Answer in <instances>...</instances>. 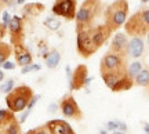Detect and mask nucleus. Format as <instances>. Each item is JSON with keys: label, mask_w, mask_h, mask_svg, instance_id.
Masks as SVG:
<instances>
[{"label": "nucleus", "mask_w": 149, "mask_h": 134, "mask_svg": "<svg viewBox=\"0 0 149 134\" xmlns=\"http://www.w3.org/2000/svg\"><path fill=\"white\" fill-rule=\"evenodd\" d=\"M123 76H126V75H120V73H104V75H101V77H102V80H104V83L107 84L108 89L112 90L113 86L122 79Z\"/></svg>", "instance_id": "6ab92c4d"}, {"label": "nucleus", "mask_w": 149, "mask_h": 134, "mask_svg": "<svg viewBox=\"0 0 149 134\" xmlns=\"http://www.w3.org/2000/svg\"><path fill=\"white\" fill-rule=\"evenodd\" d=\"M39 69H40V65L31 64V65H26V66H22L21 73H28V72H32V70H39Z\"/></svg>", "instance_id": "cd10ccee"}, {"label": "nucleus", "mask_w": 149, "mask_h": 134, "mask_svg": "<svg viewBox=\"0 0 149 134\" xmlns=\"http://www.w3.org/2000/svg\"><path fill=\"white\" fill-rule=\"evenodd\" d=\"M14 54H15V61L19 66H26L32 64V54L25 47V44H18L14 46Z\"/></svg>", "instance_id": "ddd939ff"}, {"label": "nucleus", "mask_w": 149, "mask_h": 134, "mask_svg": "<svg viewBox=\"0 0 149 134\" xmlns=\"http://www.w3.org/2000/svg\"><path fill=\"white\" fill-rule=\"evenodd\" d=\"M135 84L142 87H148L149 86V68H144V69L139 72L137 77H135Z\"/></svg>", "instance_id": "412c9836"}, {"label": "nucleus", "mask_w": 149, "mask_h": 134, "mask_svg": "<svg viewBox=\"0 0 149 134\" xmlns=\"http://www.w3.org/2000/svg\"><path fill=\"white\" fill-rule=\"evenodd\" d=\"M141 1H142V3H146V1H149V0H141Z\"/></svg>", "instance_id": "58836bf2"}, {"label": "nucleus", "mask_w": 149, "mask_h": 134, "mask_svg": "<svg viewBox=\"0 0 149 134\" xmlns=\"http://www.w3.org/2000/svg\"><path fill=\"white\" fill-rule=\"evenodd\" d=\"M51 11L54 15L72 21L76 18L77 14V0H55L51 7Z\"/></svg>", "instance_id": "0eeeda50"}, {"label": "nucleus", "mask_w": 149, "mask_h": 134, "mask_svg": "<svg viewBox=\"0 0 149 134\" xmlns=\"http://www.w3.org/2000/svg\"><path fill=\"white\" fill-rule=\"evenodd\" d=\"M0 80H1V82L4 80V72H3V70L0 72Z\"/></svg>", "instance_id": "f704fd0d"}, {"label": "nucleus", "mask_w": 149, "mask_h": 134, "mask_svg": "<svg viewBox=\"0 0 149 134\" xmlns=\"http://www.w3.org/2000/svg\"><path fill=\"white\" fill-rule=\"evenodd\" d=\"M44 27L51 29V31H58L59 27H61V21L55 17H47L44 20Z\"/></svg>", "instance_id": "b1692460"}, {"label": "nucleus", "mask_w": 149, "mask_h": 134, "mask_svg": "<svg viewBox=\"0 0 149 134\" xmlns=\"http://www.w3.org/2000/svg\"><path fill=\"white\" fill-rule=\"evenodd\" d=\"M39 98H40V96H37V94H35V96H33V98L31 100V102H29V105H28L26 109H32V108L35 107V104L37 102V100H39Z\"/></svg>", "instance_id": "7c9ffc66"}, {"label": "nucleus", "mask_w": 149, "mask_h": 134, "mask_svg": "<svg viewBox=\"0 0 149 134\" xmlns=\"http://www.w3.org/2000/svg\"><path fill=\"white\" fill-rule=\"evenodd\" d=\"M76 47H77V53L80 54V57L83 58H88L93 54H95L98 50L93 43L90 33V28L88 29H83L77 32V39H76Z\"/></svg>", "instance_id": "6e6552de"}, {"label": "nucleus", "mask_w": 149, "mask_h": 134, "mask_svg": "<svg viewBox=\"0 0 149 134\" xmlns=\"http://www.w3.org/2000/svg\"><path fill=\"white\" fill-rule=\"evenodd\" d=\"M144 69L142 68V64L139 62V61H134L133 64H130L128 65V72H127V75L131 77V79H134L135 80V77H137V75H138L141 70Z\"/></svg>", "instance_id": "5701e85b"}, {"label": "nucleus", "mask_w": 149, "mask_h": 134, "mask_svg": "<svg viewBox=\"0 0 149 134\" xmlns=\"http://www.w3.org/2000/svg\"><path fill=\"white\" fill-rule=\"evenodd\" d=\"M31 112H32V109H25V112L21 115V118H19V122L21 123H25V120H26V118L31 115Z\"/></svg>", "instance_id": "c756f323"}, {"label": "nucleus", "mask_w": 149, "mask_h": 134, "mask_svg": "<svg viewBox=\"0 0 149 134\" xmlns=\"http://www.w3.org/2000/svg\"><path fill=\"white\" fill-rule=\"evenodd\" d=\"M33 96H35L33 90L29 86H26V84L15 86L14 90L10 91V93L6 96L7 108L15 113L24 112L28 108V105H29L31 100L33 98Z\"/></svg>", "instance_id": "7ed1b4c3"}, {"label": "nucleus", "mask_w": 149, "mask_h": 134, "mask_svg": "<svg viewBox=\"0 0 149 134\" xmlns=\"http://www.w3.org/2000/svg\"><path fill=\"white\" fill-rule=\"evenodd\" d=\"M59 111L66 119H73V120H81L83 119V111L80 109L79 104L76 102L74 97L72 94H65L61 100H59Z\"/></svg>", "instance_id": "423d86ee"}, {"label": "nucleus", "mask_w": 149, "mask_h": 134, "mask_svg": "<svg viewBox=\"0 0 149 134\" xmlns=\"http://www.w3.org/2000/svg\"><path fill=\"white\" fill-rule=\"evenodd\" d=\"M107 130H111V131H115V130L126 131V130H127V126L123 123V122H119V120H111V122L107 123Z\"/></svg>", "instance_id": "393cba45"}, {"label": "nucleus", "mask_w": 149, "mask_h": 134, "mask_svg": "<svg viewBox=\"0 0 149 134\" xmlns=\"http://www.w3.org/2000/svg\"><path fill=\"white\" fill-rule=\"evenodd\" d=\"M14 119H15V112H13L11 109H0V129L7 126Z\"/></svg>", "instance_id": "aec40b11"}, {"label": "nucleus", "mask_w": 149, "mask_h": 134, "mask_svg": "<svg viewBox=\"0 0 149 134\" xmlns=\"http://www.w3.org/2000/svg\"><path fill=\"white\" fill-rule=\"evenodd\" d=\"M144 131L146 134H149V123H144Z\"/></svg>", "instance_id": "473e14b6"}, {"label": "nucleus", "mask_w": 149, "mask_h": 134, "mask_svg": "<svg viewBox=\"0 0 149 134\" xmlns=\"http://www.w3.org/2000/svg\"><path fill=\"white\" fill-rule=\"evenodd\" d=\"M128 10L130 8H128L127 0H115L105 10V14H104L105 22L104 24H107L112 32H116L122 27H124V24L127 21Z\"/></svg>", "instance_id": "f03ea898"}, {"label": "nucleus", "mask_w": 149, "mask_h": 134, "mask_svg": "<svg viewBox=\"0 0 149 134\" xmlns=\"http://www.w3.org/2000/svg\"><path fill=\"white\" fill-rule=\"evenodd\" d=\"M1 68L7 70H13V69H15V65L13 64V62H10V61H6L4 64L1 65Z\"/></svg>", "instance_id": "c85d7f7f"}, {"label": "nucleus", "mask_w": 149, "mask_h": 134, "mask_svg": "<svg viewBox=\"0 0 149 134\" xmlns=\"http://www.w3.org/2000/svg\"><path fill=\"white\" fill-rule=\"evenodd\" d=\"M145 51V43L142 38H133L128 44V57L131 58H139Z\"/></svg>", "instance_id": "4468645a"}, {"label": "nucleus", "mask_w": 149, "mask_h": 134, "mask_svg": "<svg viewBox=\"0 0 149 134\" xmlns=\"http://www.w3.org/2000/svg\"><path fill=\"white\" fill-rule=\"evenodd\" d=\"M11 53H13V47L10 44L1 42L0 43V64L3 65L6 61H8V57L11 55Z\"/></svg>", "instance_id": "4be33fe9"}, {"label": "nucleus", "mask_w": 149, "mask_h": 134, "mask_svg": "<svg viewBox=\"0 0 149 134\" xmlns=\"http://www.w3.org/2000/svg\"><path fill=\"white\" fill-rule=\"evenodd\" d=\"M135 84V82H134V79H131L128 75L123 76L120 80L117 82L116 84L113 86V89H112V91L113 93H120V91H127L130 90V89H133V86Z\"/></svg>", "instance_id": "dca6fc26"}, {"label": "nucleus", "mask_w": 149, "mask_h": 134, "mask_svg": "<svg viewBox=\"0 0 149 134\" xmlns=\"http://www.w3.org/2000/svg\"><path fill=\"white\" fill-rule=\"evenodd\" d=\"M124 31L131 38H144L149 32V8L134 13L124 24Z\"/></svg>", "instance_id": "20e7f679"}, {"label": "nucleus", "mask_w": 149, "mask_h": 134, "mask_svg": "<svg viewBox=\"0 0 149 134\" xmlns=\"http://www.w3.org/2000/svg\"><path fill=\"white\" fill-rule=\"evenodd\" d=\"M44 8H46V7H44V4H42V3H29V4H25L22 7V15H24V18L37 17L44 11Z\"/></svg>", "instance_id": "2eb2a0df"}, {"label": "nucleus", "mask_w": 149, "mask_h": 134, "mask_svg": "<svg viewBox=\"0 0 149 134\" xmlns=\"http://www.w3.org/2000/svg\"><path fill=\"white\" fill-rule=\"evenodd\" d=\"M128 44H130V40H128V38H127V33L117 32V33H115V36L112 39L111 46H109V51L127 58L128 57Z\"/></svg>", "instance_id": "9b49d317"}, {"label": "nucleus", "mask_w": 149, "mask_h": 134, "mask_svg": "<svg viewBox=\"0 0 149 134\" xmlns=\"http://www.w3.org/2000/svg\"><path fill=\"white\" fill-rule=\"evenodd\" d=\"M11 20H13V17H11L7 11H3V14H1V38H4L6 29L10 27Z\"/></svg>", "instance_id": "a878e982"}, {"label": "nucleus", "mask_w": 149, "mask_h": 134, "mask_svg": "<svg viewBox=\"0 0 149 134\" xmlns=\"http://www.w3.org/2000/svg\"><path fill=\"white\" fill-rule=\"evenodd\" d=\"M102 11L101 0H84L83 4L77 10L74 22H76V33L94 27V21L100 17Z\"/></svg>", "instance_id": "f257e3e1"}, {"label": "nucleus", "mask_w": 149, "mask_h": 134, "mask_svg": "<svg viewBox=\"0 0 149 134\" xmlns=\"http://www.w3.org/2000/svg\"><path fill=\"white\" fill-rule=\"evenodd\" d=\"M15 3L18 6H21V4H24V3H25V0H15Z\"/></svg>", "instance_id": "72a5a7b5"}, {"label": "nucleus", "mask_w": 149, "mask_h": 134, "mask_svg": "<svg viewBox=\"0 0 149 134\" xmlns=\"http://www.w3.org/2000/svg\"><path fill=\"white\" fill-rule=\"evenodd\" d=\"M21 122L18 119H14L11 120L10 123L1 127V134H22V130H21Z\"/></svg>", "instance_id": "a211bd4d"}, {"label": "nucleus", "mask_w": 149, "mask_h": 134, "mask_svg": "<svg viewBox=\"0 0 149 134\" xmlns=\"http://www.w3.org/2000/svg\"><path fill=\"white\" fill-rule=\"evenodd\" d=\"M14 87H15V82H14V79H7V82L1 84V93L8 94L10 91L14 90Z\"/></svg>", "instance_id": "bb28decb"}, {"label": "nucleus", "mask_w": 149, "mask_h": 134, "mask_svg": "<svg viewBox=\"0 0 149 134\" xmlns=\"http://www.w3.org/2000/svg\"><path fill=\"white\" fill-rule=\"evenodd\" d=\"M91 82V79L88 77V69L86 65H77L73 69V73L69 77V89L72 91L80 90L86 87Z\"/></svg>", "instance_id": "1a4fd4ad"}, {"label": "nucleus", "mask_w": 149, "mask_h": 134, "mask_svg": "<svg viewBox=\"0 0 149 134\" xmlns=\"http://www.w3.org/2000/svg\"><path fill=\"white\" fill-rule=\"evenodd\" d=\"M46 124L48 133L50 134H76L73 129L70 127V124L66 120L62 119H54V120H48Z\"/></svg>", "instance_id": "f8f14e48"}, {"label": "nucleus", "mask_w": 149, "mask_h": 134, "mask_svg": "<svg viewBox=\"0 0 149 134\" xmlns=\"http://www.w3.org/2000/svg\"><path fill=\"white\" fill-rule=\"evenodd\" d=\"M0 4H1V8H4L6 6L13 4V0H0Z\"/></svg>", "instance_id": "2f4dec72"}, {"label": "nucleus", "mask_w": 149, "mask_h": 134, "mask_svg": "<svg viewBox=\"0 0 149 134\" xmlns=\"http://www.w3.org/2000/svg\"><path fill=\"white\" fill-rule=\"evenodd\" d=\"M146 38H148V44H149V32H148V35H146Z\"/></svg>", "instance_id": "4c0bfd02"}, {"label": "nucleus", "mask_w": 149, "mask_h": 134, "mask_svg": "<svg viewBox=\"0 0 149 134\" xmlns=\"http://www.w3.org/2000/svg\"><path fill=\"white\" fill-rule=\"evenodd\" d=\"M113 134H124V131H119V130H115Z\"/></svg>", "instance_id": "e433bc0d"}, {"label": "nucleus", "mask_w": 149, "mask_h": 134, "mask_svg": "<svg viewBox=\"0 0 149 134\" xmlns=\"http://www.w3.org/2000/svg\"><path fill=\"white\" fill-rule=\"evenodd\" d=\"M25 134H36V133H35V129H32V130H29V131H26Z\"/></svg>", "instance_id": "c9c22d12"}, {"label": "nucleus", "mask_w": 149, "mask_h": 134, "mask_svg": "<svg viewBox=\"0 0 149 134\" xmlns=\"http://www.w3.org/2000/svg\"><path fill=\"white\" fill-rule=\"evenodd\" d=\"M59 61H61V54H59L58 50H57V48L50 50L47 58H46V65H47L50 69H55V68L58 66Z\"/></svg>", "instance_id": "f3484780"}, {"label": "nucleus", "mask_w": 149, "mask_h": 134, "mask_svg": "<svg viewBox=\"0 0 149 134\" xmlns=\"http://www.w3.org/2000/svg\"><path fill=\"white\" fill-rule=\"evenodd\" d=\"M100 72H101V75H104V73H120V75H127V72H128L127 58L108 51L101 58Z\"/></svg>", "instance_id": "39448f33"}, {"label": "nucleus", "mask_w": 149, "mask_h": 134, "mask_svg": "<svg viewBox=\"0 0 149 134\" xmlns=\"http://www.w3.org/2000/svg\"><path fill=\"white\" fill-rule=\"evenodd\" d=\"M8 33H10V42L13 46H18V44H24V18L18 15H14L10 22L8 27Z\"/></svg>", "instance_id": "9d476101"}]
</instances>
